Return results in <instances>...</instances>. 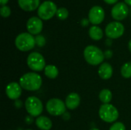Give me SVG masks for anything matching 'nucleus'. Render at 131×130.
Returning a JSON list of instances; mask_svg holds the SVG:
<instances>
[{
	"label": "nucleus",
	"mask_w": 131,
	"mask_h": 130,
	"mask_svg": "<svg viewBox=\"0 0 131 130\" xmlns=\"http://www.w3.org/2000/svg\"><path fill=\"white\" fill-rule=\"evenodd\" d=\"M18 3L20 8L26 11H34L40 6V0H18Z\"/></svg>",
	"instance_id": "2eb2a0df"
},
{
	"label": "nucleus",
	"mask_w": 131,
	"mask_h": 130,
	"mask_svg": "<svg viewBox=\"0 0 131 130\" xmlns=\"http://www.w3.org/2000/svg\"><path fill=\"white\" fill-rule=\"evenodd\" d=\"M98 74L100 77L103 80H108L113 75V67L108 63H103L99 69H98Z\"/></svg>",
	"instance_id": "dca6fc26"
},
{
	"label": "nucleus",
	"mask_w": 131,
	"mask_h": 130,
	"mask_svg": "<svg viewBox=\"0 0 131 130\" xmlns=\"http://www.w3.org/2000/svg\"><path fill=\"white\" fill-rule=\"evenodd\" d=\"M25 109L31 116H38L43 111V104L36 97H29L25 100Z\"/></svg>",
	"instance_id": "6e6552de"
},
{
	"label": "nucleus",
	"mask_w": 131,
	"mask_h": 130,
	"mask_svg": "<svg viewBox=\"0 0 131 130\" xmlns=\"http://www.w3.org/2000/svg\"><path fill=\"white\" fill-rule=\"evenodd\" d=\"M81 103L80 95L77 93H71L68 95L65 100V105L69 110L76 109Z\"/></svg>",
	"instance_id": "4468645a"
},
{
	"label": "nucleus",
	"mask_w": 131,
	"mask_h": 130,
	"mask_svg": "<svg viewBox=\"0 0 131 130\" xmlns=\"http://www.w3.org/2000/svg\"><path fill=\"white\" fill-rule=\"evenodd\" d=\"M66 105L65 103L58 98L50 99L46 104V109L49 114L55 116H61L66 113Z\"/></svg>",
	"instance_id": "39448f33"
},
{
	"label": "nucleus",
	"mask_w": 131,
	"mask_h": 130,
	"mask_svg": "<svg viewBox=\"0 0 131 130\" xmlns=\"http://www.w3.org/2000/svg\"><path fill=\"white\" fill-rule=\"evenodd\" d=\"M27 64L28 67L34 71H41L46 67L44 57L38 52L31 53L27 58Z\"/></svg>",
	"instance_id": "0eeeda50"
},
{
	"label": "nucleus",
	"mask_w": 131,
	"mask_h": 130,
	"mask_svg": "<svg viewBox=\"0 0 131 130\" xmlns=\"http://www.w3.org/2000/svg\"><path fill=\"white\" fill-rule=\"evenodd\" d=\"M128 48H129V50H130V51L131 52V40L129 41V43H128Z\"/></svg>",
	"instance_id": "2f4dec72"
},
{
	"label": "nucleus",
	"mask_w": 131,
	"mask_h": 130,
	"mask_svg": "<svg viewBox=\"0 0 131 130\" xmlns=\"http://www.w3.org/2000/svg\"><path fill=\"white\" fill-rule=\"evenodd\" d=\"M63 116H64V120H68L69 118H70V114L69 113H64V114H63Z\"/></svg>",
	"instance_id": "c85d7f7f"
},
{
	"label": "nucleus",
	"mask_w": 131,
	"mask_h": 130,
	"mask_svg": "<svg viewBox=\"0 0 131 130\" xmlns=\"http://www.w3.org/2000/svg\"><path fill=\"white\" fill-rule=\"evenodd\" d=\"M84 57L85 61L91 65L96 66L101 64L104 59V53L97 47L89 45L84 51Z\"/></svg>",
	"instance_id": "f03ea898"
},
{
	"label": "nucleus",
	"mask_w": 131,
	"mask_h": 130,
	"mask_svg": "<svg viewBox=\"0 0 131 130\" xmlns=\"http://www.w3.org/2000/svg\"><path fill=\"white\" fill-rule=\"evenodd\" d=\"M124 33V26L118 21L109 23L105 29V34L110 39H115L121 37Z\"/></svg>",
	"instance_id": "1a4fd4ad"
},
{
	"label": "nucleus",
	"mask_w": 131,
	"mask_h": 130,
	"mask_svg": "<svg viewBox=\"0 0 131 130\" xmlns=\"http://www.w3.org/2000/svg\"><path fill=\"white\" fill-rule=\"evenodd\" d=\"M57 6L51 1H45L40 5L38 9V15L41 19H51L57 12Z\"/></svg>",
	"instance_id": "423d86ee"
},
{
	"label": "nucleus",
	"mask_w": 131,
	"mask_h": 130,
	"mask_svg": "<svg viewBox=\"0 0 131 130\" xmlns=\"http://www.w3.org/2000/svg\"><path fill=\"white\" fill-rule=\"evenodd\" d=\"M58 69L54 65H47L45 68V74L50 79H55L58 76Z\"/></svg>",
	"instance_id": "6ab92c4d"
},
{
	"label": "nucleus",
	"mask_w": 131,
	"mask_h": 130,
	"mask_svg": "<svg viewBox=\"0 0 131 130\" xmlns=\"http://www.w3.org/2000/svg\"><path fill=\"white\" fill-rule=\"evenodd\" d=\"M89 35L91 39L94 41H99L103 38L104 33L102 29L98 26H92L89 29Z\"/></svg>",
	"instance_id": "a211bd4d"
},
{
	"label": "nucleus",
	"mask_w": 131,
	"mask_h": 130,
	"mask_svg": "<svg viewBox=\"0 0 131 130\" xmlns=\"http://www.w3.org/2000/svg\"><path fill=\"white\" fill-rule=\"evenodd\" d=\"M56 16L60 19V20H64L68 17V11L66 8H59L57 10L56 12Z\"/></svg>",
	"instance_id": "4be33fe9"
},
{
	"label": "nucleus",
	"mask_w": 131,
	"mask_h": 130,
	"mask_svg": "<svg viewBox=\"0 0 131 130\" xmlns=\"http://www.w3.org/2000/svg\"><path fill=\"white\" fill-rule=\"evenodd\" d=\"M121 75L124 78H130L131 77V62L125 63L121 69Z\"/></svg>",
	"instance_id": "412c9836"
},
{
	"label": "nucleus",
	"mask_w": 131,
	"mask_h": 130,
	"mask_svg": "<svg viewBox=\"0 0 131 130\" xmlns=\"http://www.w3.org/2000/svg\"><path fill=\"white\" fill-rule=\"evenodd\" d=\"M90 130H99L98 129H97V128H92V129H91Z\"/></svg>",
	"instance_id": "473e14b6"
},
{
	"label": "nucleus",
	"mask_w": 131,
	"mask_h": 130,
	"mask_svg": "<svg viewBox=\"0 0 131 130\" xmlns=\"http://www.w3.org/2000/svg\"><path fill=\"white\" fill-rule=\"evenodd\" d=\"M0 12L1 15L4 18H7L11 15V9L7 5H3L0 8Z\"/></svg>",
	"instance_id": "5701e85b"
},
{
	"label": "nucleus",
	"mask_w": 131,
	"mask_h": 130,
	"mask_svg": "<svg viewBox=\"0 0 131 130\" xmlns=\"http://www.w3.org/2000/svg\"><path fill=\"white\" fill-rule=\"evenodd\" d=\"M113 55V52L111 50H107L104 52V57L106 58H111Z\"/></svg>",
	"instance_id": "a878e982"
},
{
	"label": "nucleus",
	"mask_w": 131,
	"mask_h": 130,
	"mask_svg": "<svg viewBox=\"0 0 131 130\" xmlns=\"http://www.w3.org/2000/svg\"><path fill=\"white\" fill-rule=\"evenodd\" d=\"M129 13V8L127 4L123 2L117 3L111 10L112 17L117 21H121L127 18Z\"/></svg>",
	"instance_id": "9d476101"
},
{
	"label": "nucleus",
	"mask_w": 131,
	"mask_h": 130,
	"mask_svg": "<svg viewBox=\"0 0 131 130\" xmlns=\"http://www.w3.org/2000/svg\"><path fill=\"white\" fill-rule=\"evenodd\" d=\"M89 21H88V19H86V18H84L82 21H81V25H83V26H87V25H88V23H89Z\"/></svg>",
	"instance_id": "bb28decb"
},
{
	"label": "nucleus",
	"mask_w": 131,
	"mask_h": 130,
	"mask_svg": "<svg viewBox=\"0 0 131 130\" xmlns=\"http://www.w3.org/2000/svg\"><path fill=\"white\" fill-rule=\"evenodd\" d=\"M36 126L41 130H50L52 127L51 120L47 116H39L35 121Z\"/></svg>",
	"instance_id": "f3484780"
},
{
	"label": "nucleus",
	"mask_w": 131,
	"mask_h": 130,
	"mask_svg": "<svg viewBox=\"0 0 131 130\" xmlns=\"http://www.w3.org/2000/svg\"><path fill=\"white\" fill-rule=\"evenodd\" d=\"M27 30L31 34H38L43 28V23L40 18L31 17L27 21Z\"/></svg>",
	"instance_id": "f8f14e48"
},
{
	"label": "nucleus",
	"mask_w": 131,
	"mask_h": 130,
	"mask_svg": "<svg viewBox=\"0 0 131 130\" xmlns=\"http://www.w3.org/2000/svg\"><path fill=\"white\" fill-rule=\"evenodd\" d=\"M8 2V0H1V5L2 6L3 5H5V4Z\"/></svg>",
	"instance_id": "c756f323"
},
{
	"label": "nucleus",
	"mask_w": 131,
	"mask_h": 130,
	"mask_svg": "<svg viewBox=\"0 0 131 130\" xmlns=\"http://www.w3.org/2000/svg\"><path fill=\"white\" fill-rule=\"evenodd\" d=\"M41 77L36 73L25 74L19 80V84L21 85V88L29 91L38 90L41 87Z\"/></svg>",
	"instance_id": "f257e3e1"
},
{
	"label": "nucleus",
	"mask_w": 131,
	"mask_h": 130,
	"mask_svg": "<svg viewBox=\"0 0 131 130\" xmlns=\"http://www.w3.org/2000/svg\"><path fill=\"white\" fill-rule=\"evenodd\" d=\"M35 43L38 47H43L45 45L46 41L42 35H37L35 37Z\"/></svg>",
	"instance_id": "393cba45"
},
{
	"label": "nucleus",
	"mask_w": 131,
	"mask_h": 130,
	"mask_svg": "<svg viewBox=\"0 0 131 130\" xmlns=\"http://www.w3.org/2000/svg\"><path fill=\"white\" fill-rule=\"evenodd\" d=\"M109 130H126V127L121 122H117L111 126Z\"/></svg>",
	"instance_id": "b1692460"
},
{
	"label": "nucleus",
	"mask_w": 131,
	"mask_h": 130,
	"mask_svg": "<svg viewBox=\"0 0 131 130\" xmlns=\"http://www.w3.org/2000/svg\"><path fill=\"white\" fill-rule=\"evenodd\" d=\"M104 1L106 3L111 5V4H115V3H117L118 0H104Z\"/></svg>",
	"instance_id": "cd10ccee"
},
{
	"label": "nucleus",
	"mask_w": 131,
	"mask_h": 130,
	"mask_svg": "<svg viewBox=\"0 0 131 130\" xmlns=\"http://www.w3.org/2000/svg\"><path fill=\"white\" fill-rule=\"evenodd\" d=\"M26 130H31V129H26Z\"/></svg>",
	"instance_id": "72a5a7b5"
},
{
	"label": "nucleus",
	"mask_w": 131,
	"mask_h": 130,
	"mask_svg": "<svg viewBox=\"0 0 131 130\" xmlns=\"http://www.w3.org/2000/svg\"><path fill=\"white\" fill-rule=\"evenodd\" d=\"M15 46L21 51H28L34 48L35 43V38L30 33H21L15 38Z\"/></svg>",
	"instance_id": "7ed1b4c3"
},
{
	"label": "nucleus",
	"mask_w": 131,
	"mask_h": 130,
	"mask_svg": "<svg viewBox=\"0 0 131 130\" xmlns=\"http://www.w3.org/2000/svg\"><path fill=\"white\" fill-rule=\"evenodd\" d=\"M99 116L106 123H114L118 119L119 113L114 106L110 103H104L99 109Z\"/></svg>",
	"instance_id": "20e7f679"
},
{
	"label": "nucleus",
	"mask_w": 131,
	"mask_h": 130,
	"mask_svg": "<svg viewBox=\"0 0 131 130\" xmlns=\"http://www.w3.org/2000/svg\"><path fill=\"white\" fill-rule=\"evenodd\" d=\"M99 99L100 100L104 103H109L112 100V93L108 89L102 90L99 93Z\"/></svg>",
	"instance_id": "aec40b11"
},
{
	"label": "nucleus",
	"mask_w": 131,
	"mask_h": 130,
	"mask_svg": "<svg viewBox=\"0 0 131 130\" xmlns=\"http://www.w3.org/2000/svg\"><path fill=\"white\" fill-rule=\"evenodd\" d=\"M5 93L9 99L17 100L21 94V87L16 82L9 83L5 88Z\"/></svg>",
	"instance_id": "ddd939ff"
},
{
	"label": "nucleus",
	"mask_w": 131,
	"mask_h": 130,
	"mask_svg": "<svg viewBox=\"0 0 131 130\" xmlns=\"http://www.w3.org/2000/svg\"><path fill=\"white\" fill-rule=\"evenodd\" d=\"M105 13L102 7L101 6H94L92 7L88 14L89 21L93 25H99L104 19Z\"/></svg>",
	"instance_id": "9b49d317"
},
{
	"label": "nucleus",
	"mask_w": 131,
	"mask_h": 130,
	"mask_svg": "<svg viewBox=\"0 0 131 130\" xmlns=\"http://www.w3.org/2000/svg\"><path fill=\"white\" fill-rule=\"evenodd\" d=\"M125 1V3L129 5L130 6H131V0H124Z\"/></svg>",
	"instance_id": "7c9ffc66"
}]
</instances>
